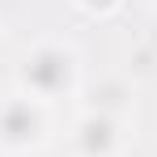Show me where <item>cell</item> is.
<instances>
[{
  "instance_id": "obj_1",
  "label": "cell",
  "mask_w": 157,
  "mask_h": 157,
  "mask_svg": "<svg viewBox=\"0 0 157 157\" xmlns=\"http://www.w3.org/2000/svg\"><path fill=\"white\" fill-rule=\"evenodd\" d=\"M17 81H21V94L38 98V102H55V98H68L81 81V55L68 43H38L21 55L17 64Z\"/></svg>"
},
{
  "instance_id": "obj_2",
  "label": "cell",
  "mask_w": 157,
  "mask_h": 157,
  "mask_svg": "<svg viewBox=\"0 0 157 157\" xmlns=\"http://www.w3.org/2000/svg\"><path fill=\"white\" fill-rule=\"evenodd\" d=\"M47 140V102L38 98H4L0 102V149L4 153H30Z\"/></svg>"
},
{
  "instance_id": "obj_3",
  "label": "cell",
  "mask_w": 157,
  "mask_h": 157,
  "mask_svg": "<svg viewBox=\"0 0 157 157\" xmlns=\"http://www.w3.org/2000/svg\"><path fill=\"white\" fill-rule=\"evenodd\" d=\"M123 136L106 115H85L77 123V157H119Z\"/></svg>"
},
{
  "instance_id": "obj_4",
  "label": "cell",
  "mask_w": 157,
  "mask_h": 157,
  "mask_svg": "<svg viewBox=\"0 0 157 157\" xmlns=\"http://www.w3.org/2000/svg\"><path fill=\"white\" fill-rule=\"evenodd\" d=\"M77 4L85 9V13H98V17H106V13H115L123 0H77Z\"/></svg>"
}]
</instances>
